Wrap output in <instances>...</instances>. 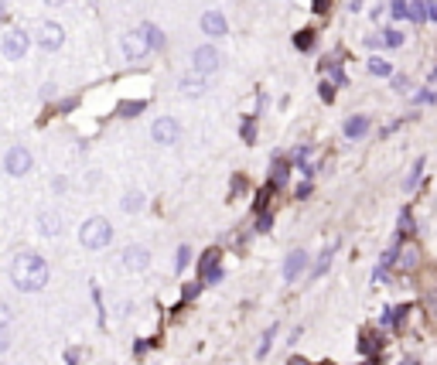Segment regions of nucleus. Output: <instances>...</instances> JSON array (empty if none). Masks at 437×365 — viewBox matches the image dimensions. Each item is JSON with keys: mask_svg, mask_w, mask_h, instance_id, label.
I'll return each instance as SVG.
<instances>
[{"mask_svg": "<svg viewBox=\"0 0 437 365\" xmlns=\"http://www.w3.org/2000/svg\"><path fill=\"white\" fill-rule=\"evenodd\" d=\"M11 280H14L18 290L34 294V290H41L48 284V263L41 260L38 253H21L14 260V266H11Z\"/></svg>", "mask_w": 437, "mask_h": 365, "instance_id": "nucleus-1", "label": "nucleus"}, {"mask_svg": "<svg viewBox=\"0 0 437 365\" xmlns=\"http://www.w3.org/2000/svg\"><path fill=\"white\" fill-rule=\"evenodd\" d=\"M109 239H113V229H109V222H106L103 215L86 219L82 229H79V242L86 249H103V246H109Z\"/></svg>", "mask_w": 437, "mask_h": 365, "instance_id": "nucleus-2", "label": "nucleus"}, {"mask_svg": "<svg viewBox=\"0 0 437 365\" xmlns=\"http://www.w3.org/2000/svg\"><path fill=\"white\" fill-rule=\"evenodd\" d=\"M31 154H27V147H21V144H14L7 154H4V171L11 174V178H25L27 171H31Z\"/></svg>", "mask_w": 437, "mask_h": 365, "instance_id": "nucleus-3", "label": "nucleus"}, {"mask_svg": "<svg viewBox=\"0 0 437 365\" xmlns=\"http://www.w3.org/2000/svg\"><path fill=\"white\" fill-rule=\"evenodd\" d=\"M34 38H38V45H41L45 52H58V48L65 45V27L58 25V21H41Z\"/></svg>", "mask_w": 437, "mask_h": 365, "instance_id": "nucleus-4", "label": "nucleus"}, {"mask_svg": "<svg viewBox=\"0 0 437 365\" xmlns=\"http://www.w3.org/2000/svg\"><path fill=\"white\" fill-rule=\"evenodd\" d=\"M0 48H4V55H7L11 62H21V58L27 55V31H21V27H11V31L4 34Z\"/></svg>", "mask_w": 437, "mask_h": 365, "instance_id": "nucleus-5", "label": "nucleus"}, {"mask_svg": "<svg viewBox=\"0 0 437 365\" xmlns=\"http://www.w3.org/2000/svg\"><path fill=\"white\" fill-rule=\"evenodd\" d=\"M191 69H195L199 76L215 72V69H219V52H215L212 45H199V48L191 52Z\"/></svg>", "mask_w": 437, "mask_h": 365, "instance_id": "nucleus-6", "label": "nucleus"}, {"mask_svg": "<svg viewBox=\"0 0 437 365\" xmlns=\"http://www.w3.org/2000/svg\"><path fill=\"white\" fill-rule=\"evenodd\" d=\"M178 123L171 120V116H157L154 127H151V137H154V144H164V147H171V144H178Z\"/></svg>", "mask_w": 437, "mask_h": 365, "instance_id": "nucleus-7", "label": "nucleus"}, {"mask_svg": "<svg viewBox=\"0 0 437 365\" xmlns=\"http://www.w3.org/2000/svg\"><path fill=\"white\" fill-rule=\"evenodd\" d=\"M147 52H151V45H147V38H144V31H140V27H137V31H130V34H123V55H127L130 62H140Z\"/></svg>", "mask_w": 437, "mask_h": 365, "instance_id": "nucleus-8", "label": "nucleus"}, {"mask_svg": "<svg viewBox=\"0 0 437 365\" xmlns=\"http://www.w3.org/2000/svg\"><path fill=\"white\" fill-rule=\"evenodd\" d=\"M304 266H308V253H304V249H294V253L287 256V263H283V280L294 284V280L304 273Z\"/></svg>", "mask_w": 437, "mask_h": 365, "instance_id": "nucleus-9", "label": "nucleus"}, {"mask_svg": "<svg viewBox=\"0 0 437 365\" xmlns=\"http://www.w3.org/2000/svg\"><path fill=\"white\" fill-rule=\"evenodd\" d=\"M202 31H206L208 38H222V34L229 31V25H226V18H222L219 11H206V14H202Z\"/></svg>", "mask_w": 437, "mask_h": 365, "instance_id": "nucleus-10", "label": "nucleus"}, {"mask_svg": "<svg viewBox=\"0 0 437 365\" xmlns=\"http://www.w3.org/2000/svg\"><path fill=\"white\" fill-rule=\"evenodd\" d=\"M147 263H151V253H147L144 246H130L127 253H123V266H127V270H144Z\"/></svg>", "mask_w": 437, "mask_h": 365, "instance_id": "nucleus-11", "label": "nucleus"}, {"mask_svg": "<svg viewBox=\"0 0 437 365\" xmlns=\"http://www.w3.org/2000/svg\"><path fill=\"white\" fill-rule=\"evenodd\" d=\"M38 233L58 235L62 233V215H58V212H41V215H38Z\"/></svg>", "mask_w": 437, "mask_h": 365, "instance_id": "nucleus-12", "label": "nucleus"}, {"mask_svg": "<svg viewBox=\"0 0 437 365\" xmlns=\"http://www.w3.org/2000/svg\"><path fill=\"white\" fill-rule=\"evenodd\" d=\"M417 260H420V256H417V249H413V246H403V249L396 246V260H393V266H396L400 273H410L413 266H417Z\"/></svg>", "mask_w": 437, "mask_h": 365, "instance_id": "nucleus-13", "label": "nucleus"}, {"mask_svg": "<svg viewBox=\"0 0 437 365\" xmlns=\"http://www.w3.org/2000/svg\"><path fill=\"white\" fill-rule=\"evenodd\" d=\"M342 130H345V137H349V140H359V137H365V133H369V116H349Z\"/></svg>", "mask_w": 437, "mask_h": 365, "instance_id": "nucleus-14", "label": "nucleus"}, {"mask_svg": "<svg viewBox=\"0 0 437 365\" xmlns=\"http://www.w3.org/2000/svg\"><path fill=\"white\" fill-rule=\"evenodd\" d=\"M178 89L184 92V96H202V92H206V82H202L199 72H195V76H181L178 78Z\"/></svg>", "mask_w": 437, "mask_h": 365, "instance_id": "nucleus-15", "label": "nucleus"}, {"mask_svg": "<svg viewBox=\"0 0 437 365\" xmlns=\"http://www.w3.org/2000/svg\"><path fill=\"white\" fill-rule=\"evenodd\" d=\"M383 348V335H376V331H362L359 335V352L362 355H376Z\"/></svg>", "mask_w": 437, "mask_h": 365, "instance_id": "nucleus-16", "label": "nucleus"}, {"mask_svg": "<svg viewBox=\"0 0 437 365\" xmlns=\"http://www.w3.org/2000/svg\"><path fill=\"white\" fill-rule=\"evenodd\" d=\"M287 174H290L287 160H283V157H277V160H274V167H270V188H274V191H277V188H283V184H287Z\"/></svg>", "mask_w": 437, "mask_h": 365, "instance_id": "nucleus-17", "label": "nucleus"}, {"mask_svg": "<svg viewBox=\"0 0 437 365\" xmlns=\"http://www.w3.org/2000/svg\"><path fill=\"white\" fill-rule=\"evenodd\" d=\"M140 31H144V38H147L151 52H161V48H164V31H161L157 25H140Z\"/></svg>", "mask_w": 437, "mask_h": 365, "instance_id": "nucleus-18", "label": "nucleus"}, {"mask_svg": "<svg viewBox=\"0 0 437 365\" xmlns=\"http://www.w3.org/2000/svg\"><path fill=\"white\" fill-rule=\"evenodd\" d=\"M314 41H318V34H314L311 27H304V31H297V34H294V48H301V52H311V48H314Z\"/></svg>", "mask_w": 437, "mask_h": 365, "instance_id": "nucleus-19", "label": "nucleus"}, {"mask_svg": "<svg viewBox=\"0 0 437 365\" xmlns=\"http://www.w3.org/2000/svg\"><path fill=\"white\" fill-rule=\"evenodd\" d=\"M424 164H427V160H424V157H417V164H413V171H410V174H407V181H403V191H413V188L420 184V174H424Z\"/></svg>", "mask_w": 437, "mask_h": 365, "instance_id": "nucleus-20", "label": "nucleus"}, {"mask_svg": "<svg viewBox=\"0 0 437 365\" xmlns=\"http://www.w3.org/2000/svg\"><path fill=\"white\" fill-rule=\"evenodd\" d=\"M369 72L386 78V76H393V65H389L386 58H379V55H372V58H369Z\"/></svg>", "mask_w": 437, "mask_h": 365, "instance_id": "nucleus-21", "label": "nucleus"}, {"mask_svg": "<svg viewBox=\"0 0 437 365\" xmlns=\"http://www.w3.org/2000/svg\"><path fill=\"white\" fill-rule=\"evenodd\" d=\"M215 266H219V249H208L206 256H202V260H199V280H202V277H206L208 270H215Z\"/></svg>", "mask_w": 437, "mask_h": 365, "instance_id": "nucleus-22", "label": "nucleus"}, {"mask_svg": "<svg viewBox=\"0 0 437 365\" xmlns=\"http://www.w3.org/2000/svg\"><path fill=\"white\" fill-rule=\"evenodd\" d=\"M144 99H127V103H120L116 106V113H120V116H137V113H144Z\"/></svg>", "mask_w": 437, "mask_h": 365, "instance_id": "nucleus-23", "label": "nucleus"}, {"mask_svg": "<svg viewBox=\"0 0 437 365\" xmlns=\"http://www.w3.org/2000/svg\"><path fill=\"white\" fill-rule=\"evenodd\" d=\"M140 209H144V191H127L123 212H140Z\"/></svg>", "mask_w": 437, "mask_h": 365, "instance_id": "nucleus-24", "label": "nucleus"}, {"mask_svg": "<svg viewBox=\"0 0 437 365\" xmlns=\"http://www.w3.org/2000/svg\"><path fill=\"white\" fill-rule=\"evenodd\" d=\"M332 253H335V242L328 246V249H325V253H321V260H318V266L311 270V277H314V280H318V277H321V273H325V270L332 266Z\"/></svg>", "mask_w": 437, "mask_h": 365, "instance_id": "nucleus-25", "label": "nucleus"}, {"mask_svg": "<svg viewBox=\"0 0 437 365\" xmlns=\"http://www.w3.org/2000/svg\"><path fill=\"white\" fill-rule=\"evenodd\" d=\"M389 14H393L396 21L410 18V0H393V4H389Z\"/></svg>", "mask_w": 437, "mask_h": 365, "instance_id": "nucleus-26", "label": "nucleus"}, {"mask_svg": "<svg viewBox=\"0 0 437 365\" xmlns=\"http://www.w3.org/2000/svg\"><path fill=\"white\" fill-rule=\"evenodd\" d=\"M239 137H243L246 144H253V140H257V120H253V116H246V120H243V127H239Z\"/></svg>", "mask_w": 437, "mask_h": 365, "instance_id": "nucleus-27", "label": "nucleus"}, {"mask_svg": "<svg viewBox=\"0 0 437 365\" xmlns=\"http://www.w3.org/2000/svg\"><path fill=\"white\" fill-rule=\"evenodd\" d=\"M274 335H277V321H274V328H267V331H263V341H260V348H257L260 359H263V355L270 352V345H274Z\"/></svg>", "mask_w": 437, "mask_h": 365, "instance_id": "nucleus-28", "label": "nucleus"}, {"mask_svg": "<svg viewBox=\"0 0 437 365\" xmlns=\"http://www.w3.org/2000/svg\"><path fill=\"white\" fill-rule=\"evenodd\" d=\"M383 45H389V48H400V45H403V31L389 27V31H386V38H383Z\"/></svg>", "mask_w": 437, "mask_h": 365, "instance_id": "nucleus-29", "label": "nucleus"}, {"mask_svg": "<svg viewBox=\"0 0 437 365\" xmlns=\"http://www.w3.org/2000/svg\"><path fill=\"white\" fill-rule=\"evenodd\" d=\"M274 229V215L270 212H260L257 215V233H270Z\"/></svg>", "mask_w": 437, "mask_h": 365, "instance_id": "nucleus-30", "label": "nucleus"}, {"mask_svg": "<svg viewBox=\"0 0 437 365\" xmlns=\"http://www.w3.org/2000/svg\"><path fill=\"white\" fill-rule=\"evenodd\" d=\"M325 72H332L335 82H338V85H345V72L338 69V62H328V58H325Z\"/></svg>", "mask_w": 437, "mask_h": 365, "instance_id": "nucleus-31", "label": "nucleus"}, {"mask_svg": "<svg viewBox=\"0 0 437 365\" xmlns=\"http://www.w3.org/2000/svg\"><path fill=\"white\" fill-rule=\"evenodd\" d=\"M188 260H191V249H188V246H181L178 249V256H175V270H184V266H188Z\"/></svg>", "mask_w": 437, "mask_h": 365, "instance_id": "nucleus-32", "label": "nucleus"}, {"mask_svg": "<svg viewBox=\"0 0 437 365\" xmlns=\"http://www.w3.org/2000/svg\"><path fill=\"white\" fill-rule=\"evenodd\" d=\"M318 96H321L325 103H335V85L332 82H321V85H318Z\"/></svg>", "mask_w": 437, "mask_h": 365, "instance_id": "nucleus-33", "label": "nucleus"}, {"mask_svg": "<svg viewBox=\"0 0 437 365\" xmlns=\"http://www.w3.org/2000/svg\"><path fill=\"white\" fill-rule=\"evenodd\" d=\"M410 18L413 21H427V14H424V0H410Z\"/></svg>", "mask_w": 437, "mask_h": 365, "instance_id": "nucleus-34", "label": "nucleus"}, {"mask_svg": "<svg viewBox=\"0 0 437 365\" xmlns=\"http://www.w3.org/2000/svg\"><path fill=\"white\" fill-rule=\"evenodd\" d=\"M413 103H437V92L434 89H420V92L413 96Z\"/></svg>", "mask_w": 437, "mask_h": 365, "instance_id": "nucleus-35", "label": "nucleus"}, {"mask_svg": "<svg viewBox=\"0 0 437 365\" xmlns=\"http://www.w3.org/2000/svg\"><path fill=\"white\" fill-rule=\"evenodd\" d=\"M400 233H413V215L407 209L400 212Z\"/></svg>", "mask_w": 437, "mask_h": 365, "instance_id": "nucleus-36", "label": "nucleus"}, {"mask_svg": "<svg viewBox=\"0 0 437 365\" xmlns=\"http://www.w3.org/2000/svg\"><path fill=\"white\" fill-rule=\"evenodd\" d=\"M270 191H274V188L267 184V188H263V191L257 195V212H267V202H270Z\"/></svg>", "mask_w": 437, "mask_h": 365, "instance_id": "nucleus-37", "label": "nucleus"}, {"mask_svg": "<svg viewBox=\"0 0 437 365\" xmlns=\"http://www.w3.org/2000/svg\"><path fill=\"white\" fill-rule=\"evenodd\" d=\"M11 348V324H0V352Z\"/></svg>", "mask_w": 437, "mask_h": 365, "instance_id": "nucleus-38", "label": "nucleus"}, {"mask_svg": "<svg viewBox=\"0 0 437 365\" xmlns=\"http://www.w3.org/2000/svg\"><path fill=\"white\" fill-rule=\"evenodd\" d=\"M311 11H314V14H328V11H332V0H311Z\"/></svg>", "mask_w": 437, "mask_h": 365, "instance_id": "nucleus-39", "label": "nucleus"}, {"mask_svg": "<svg viewBox=\"0 0 437 365\" xmlns=\"http://www.w3.org/2000/svg\"><path fill=\"white\" fill-rule=\"evenodd\" d=\"M199 290H202V280H199V284H188L181 297H184V301H195V297H199Z\"/></svg>", "mask_w": 437, "mask_h": 365, "instance_id": "nucleus-40", "label": "nucleus"}, {"mask_svg": "<svg viewBox=\"0 0 437 365\" xmlns=\"http://www.w3.org/2000/svg\"><path fill=\"white\" fill-rule=\"evenodd\" d=\"M424 7H427V11H424V14H427V18H431V21H437V0H427V4H424Z\"/></svg>", "mask_w": 437, "mask_h": 365, "instance_id": "nucleus-41", "label": "nucleus"}, {"mask_svg": "<svg viewBox=\"0 0 437 365\" xmlns=\"http://www.w3.org/2000/svg\"><path fill=\"white\" fill-rule=\"evenodd\" d=\"M393 89L403 92V89H407V76H393Z\"/></svg>", "mask_w": 437, "mask_h": 365, "instance_id": "nucleus-42", "label": "nucleus"}, {"mask_svg": "<svg viewBox=\"0 0 437 365\" xmlns=\"http://www.w3.org/2000/svg\"><path fill=\"white\" fill-rule=\"evenodd\" d=\"M386 277H389V270H383V266H376V273H372V280H376V284H383Z\"/></svg>", "mask_w": 437, "mask_h": 365, "instance_id": "nucleus-43", "label": "nucleus"}, {"mask_svg": "<svg viewBox=\"0 0 437 365\" xmlns=\"http://www.w3.org/2000/svg\"><path fill=\"white\" fill-rule=\"evenodd\" d=\"M0 324H11V308L7 304H0Z\"/></svg>", "mask_w": 437, "mask_h": 365, "instance_id": "nucleus-44", "label": "nucleus"}, {"mask_svg": "<svg viewBox=\"0 0 437 365\" xmlns=\"http://www.w3.org/2000/svg\"><path fill=\"white\" fill-rule=\"evenodd\" d=\"M308 195H311V181L297 184V198H308Z\"/></svg>", "mask_w": 437, "mask_h": 365, "instance_id": "nucleus-45", "label": "nucleus"}, {"mask_svg": "<svg viewBox=\"0 0 437 365\" xmlns=\"http://www.w3.org/2000/svg\"><path fill=\"white\" fill-rule=\"evenodd\" d=\"M362 365H379V355H369V359H365Z\"/></svg>", "mask_w": 437, "mask_h": 365, "instance_id": "nucleus-46", "label": "nucleus"}, {"mask_svg": "<svg viewBox=\"0 0 437 365\" xmlns=\"http://www.w3.org/2000/svg\"><path fill=\"white\" fill-rule=\"evenodd\" d=\"M0 21H7V4L0 0Z\"/></svg>", "mask_w": 437, "mask_h": 365, "instance_id": "nucleus-47", "label": "nucleus"}, {"mask_svg": "<svg viewBox=\"0 0 437 365\" xmlns=\"http://www.w3.org/2000/svg\"><path fill=\"white\" fill-rule=\"evenodd\" d=\"M287 365H308V359H297V355H294V359H290Z\"/></svg>", "mask_w": 437, "mask_h": 365, "instance_id": "nucleus-48", "label": "nucleus"}, {"mask_svg": "<svg viewBox=\"0 0 437 365\" xmlns=\"http://www.w3.org/2000/svg\"><path fill=\"white\" fill-rule=\"evenodd\" d=\"M45 4H48V7H62L65 0H45Z\"/></svg>", "mask_w": 437, "mask_h": 365, "instance_id": "nucleus-49", "label": "nucleus"}, {"mask_svg": "<svg viewBox=\"0 0 437 365\" xmlns=\"http://www.w3.org/2000/svg\"><path fill=\"white\" fill-rule=\"evenodd\" d=\"M400 365H420V362H417V359H403V362H400Z\"/></svg>", "mask_w": 437, "mask_h": 365, "instance_id": "nucleus-50", "label": "nucleus"}, {"mask_svg": "<svg viewBox=\"0 0 437 365\" xmlns=\"http://www.w3.org/2000/svg\"><path fill=\"white\" fill-rule=\"evenodd\" d=\"M325 365H332V362H325Z\"/></svg>", "mask_w": 437, "mask_h": 365, "instance_id": "nucleus-51", "label": "nucleus"}]
</instances>
